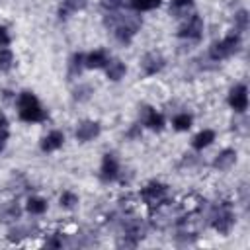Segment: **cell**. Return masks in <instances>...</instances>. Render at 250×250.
Masks as SVG:
<instances>
[{
  "label": "cell",
  "instance_id": "6da1fadb",
  "mask_svg": "<svg viewBox=\"0 0 250 250\" xmlns=\"http://www.w3.org/2000/svg\"><path fill=\"white\" fill-rule=\"evenodd\" d=\"M104 23L105 27L111 31L113 35V41L121 47H129L135 37L139 35V31L143 29V16L137 14V12H129V14H123L121 10L119 12H111V14H105L104 16Z\"/></svg>",
  "mask_w": 250,
  "mask_h": 250
},
{
  "label": "cell",
  "instance_id": "7a4b0ae2",
  "mask_svg": "<svg viewBox=\"0 0 250 250\" xmlns=\"http://www.w3.org/2000/svg\"><path fill=\"white\" fill-rule=\"evenodd\" d=\"M14 102H16V111H18L20 121L33 125V123H45L49 119V111L45 109L41 100L35 96V92L21 90L16 94Z\"/></svg>",
  "mask_w": 250,
  "mask_h": 250
},
{
  "label": "cell",
  "instance_id": "3957f363",
  "mask_svg": "<svg viewBox=\"0 0 250 250\" xmlns=\"http://www.w3.org/2000/svg\"><path fill=\"white\" fill-rule=\"evenodd\" d=\"M148 225L145 219L137 217L135 213H131L129 209L125 213H121V234L117 240V246H125V248H137L145 236H146Z\"/></svg>",
  "mask_w": 250,
  "mask_h": 250
},
{
  "label": "cell",
  "instance_id": "277c9868",
  "mask_svg": "<svg viewBox=\"0 0 250 250\" xmlns=\"http://www.w3.org/2000/svg\"><path fill=\"white\" fill-rule=\"evenodd\" d=\"M139 199L145 207H148L152 213L158 209H166L174 203L170 186L160 182V180H148L141 189H139Z\"/></svg>",
  "mask_w": 250,
  "mask_h": 250
},
{
  "label": "cell",
  "instance_id": "5b68a950",
  "mask_svg": "<svg viewBox=\"0 0 250 250\" xmlns=\"http://www.w3.org/2000/svg\"><path fill=\"white\" fill-rule=\"evenodd\" d=\"M207 217H209V227L221 236H229L236 225V215L230 199H223L215 203Z\"/></svg>",
  "mask_w": 250,
  "mask_h": 250
},
{
  "label": "cell",
  "instance_id": "8992f818",
  "mask_svg": "<svg viewBox=\"0 0 250 250\" xmlns=\"http://www.w3.org/2000/svg\"><path fill=\"white\" fill-rule=\"evenodd\" d=\"M240 49H242V35L230 29L227 35H223L221 39L213 41L207 47V59L213 62H221L240 53Z\"/></svg>",
  "mask_w": 250,
  "mask_h": 250
},
{
  "label": "cell",
  "instance_id": "52a82bcc",
  "mask_svg": "<svg viewBox=\"0 0 250 250\" xmlns=\"http://www.w3.org/2000/svg\"><path fill=\"white\" fill-rule=\"evenodd\" d=\"M205 31V20L201 14L191 12L189 16H186L184 20H180V25L176 29V37L182 41H189V43H197L201 41Z\"/></svg>",
  "mask_w": 250,
  "mask_h": 250
},
{
  "label": "cell",
  "instance_id": "ba28073f",
  "mask_svg": "<svg viewBox=\"0 0 250 250\" xmlns=\"http://www.w3.org/2000/svg\"><path fill=\"white\" fill-rule=\"evenodd\" d=\"M98 178L102 184H121V178H123V166H121V160L115 152L107 150L102 154V160H100V170H98Z\"/></svg>",
  "mask_w": 250,
  "mask_h": 250
},
{
  "label": "cell",
  "instance_id": "9c48e42d",
  "mask_svg": "<svg viewBox=\"0 0 250 250\" xmlns=\"http://www.w3.org/2000/svg\"><path fill=\"white\" fill-rule=\"evenodd\" d=\"M139 123L143 129L152 131V133H162L166 129V117L160 109H156L150 104H141L139 105Z\"/></svg>",
  "mask_w": 250,
  "mask_h": 250
},
{
  "label": "cell",
  "instance_id": "30bf717a",
  "mask_svg": "<svg viewBox=\"0 0 250 250\" xmlns=\"http://www.w3.org/2000/svg\"><path fill=\"white\" fill-rule=\"evenodd\" d=\"M166 62H168L166 57H164L160 51L152 49V51H146V53L141 57V61H139V70H141L143 78H152V76L160 74V72L166 68Z\"/></svg>",
  "mask_w": 250,
  "mask_h": 250
},
{
  "label": "cell",
  "instance_id": "8fae6325",
  "mask_svg": "<svg viewBox=\"0 0 250 250\" xmlns=\"http://www.w3.org/2000/svg\"><path fill=\"white\" fill-rule=\"evenodd\" d=\"M227 104L229 107L236 113V115H242L248 111V105H250V98H248V86L244 82H236L230 86L229 94H227Z\"/></svg>",
  "mask_w": 250,
  "mask_h": 250
},
{
  "label": "cell",
  "instance_id": "7c38bea8",
  "mask_svg": "<svg viewBox=\"0 0 250 250\" xmlns=\"http://www.w3.org/2000/svg\"><path fill=\"white\" fill-rule=\"evenodd\" d=\"M37 234H39V225L37 223H20V221H16V223L8 225L6 238L12 244H20V242H23L27 238H33Z\"/></svg>",
  "mask_w": 250,
  "mask_h": 250
},
{
  "label": "cell",
  "instance_id": "4fadbf2b",
  "mask_svg": "<svg viewBox=\"0 0 250 250\" xmlns=\"http://www.w3.org/2000/svg\"><path fill=\"white\" fill-rule=\"evenodd\" d=\"M100 135H102V123L96 121V119H82V121H78L76 127H74V139H76L80 145L92 143V141H96Z\"/></svg>",
  "mask_w": 250,
  "mask_h": 250
},
{
  "label": "cell",
  "instance_id": "5bb4252c",
  "mask_svg": "<svg viewBox=\"0 0 250 250\" xmlns=\"http://www.w3.org/2000/svg\"><path fill=\"white\" fill-rule=\"evenodd\" d=\"M236 162H238V150L232 148V146H225V148H221V150L213 156L211 168H213L215 172H229Z\"/></svg>",
  "mask_w": 250,
  "mask_h": 250
},
{
  "label": "cell",
  "instance_id": "9a60e30c",
  "mask_svg": "<svg viewBox=\"0 0 250 250\" xmlns=\"http://www.w3.org/2000/svg\"><path fill=\"white\" fill-rule=\"evenodd\" d=\"M64 141H66V137H64V133L61 129H51V131H47V135L41 137L39 148H41V152L51 154V152L61 150L62 145H64Z\"/></svg>",
  "mask_w": 250,
  "mask_h": 250
},
{
  "label": "cell",
  "instance_id": "2e32d148",
  "mask_svg": "<svg viewBox=\"0 0 250 250\" xmlns=\"http://www.w3.org/2000/svg\"><path fill=\"white\" fill-rule=\"evenodd\" d=\"M111 55L105 47H98V49H92L86 53L84 57V64H86V70H104V66L109 62Z\"/></svg>",
  "mask_w": 250,
  "mask_h": 250
},
{
  "label": "cell",
  "instance_id": "e0dca14e",
  "mask_svg": "<svg viewBox=\"0 0 250 250\" xmlns=\"http://www.w3.org/2000/svg\"><path fill=\"white\" fill-rule=\"evenodd\" d=\"M21 215H23V205L18 199H10L0 205V223H4V225H12V223L20 221Z\"/></svg>",
  "mask_w": 250,
  "mask_h": 250
},
{
  "label": "cell",
  "instance_id": "ac0fdd59",
  "mask_svg": "<svg viewBox=\"0 0 250 250\" xmlns=\"http://www.w3.org/2000/svg\"><path fill=\"white\" fill-rule=\"evenodd\" d=\"M127 62H123L121 59L117 57H111L109 62L104 66V74H105V80L109 82H121L125 76H127Z\"/></svg>",
  "mask_w": 250,
  "mask_h": 250
},
{
  "label": "cell",
  "instance_id": "d6986e66",
  "mask_svg": "<svg viewBox=\"0 0 250 250\" xmlns=\"http://www.w3.org/2000/svg\"><path fill=\"white\" fill-rule=\"evenodd\" d=\"M86 6H88V0H61V4L57 8V18L61 21H66L74 14L82 12Z\"/></svg>",
  "mask_w": 250,
  "mask_h": 250
},
{
  "label": "cell",
  "instance_id": "ffe728a7",
  "mask_svg": "<svg viewBox=\"0 0 250 250\" xmlns=\"http://www.w3.org/2000/svg\"><path fill=\"white\" fill-rule=\"evenodd\" d=\"M84 57H86V53H82V51H74L68 57V61H66V76H68V80H76V78L82 76V72L86 70Z\"/></svg>",
  "mask_w": 250,
  "mask_h": 250
},
{
  "label": "cell",
  "instance_id": "44dd1931",
  "mask_svg": "<svg viewBox=\"0 0 250 250\" xmlns=\"http://www.w3.org/2000/svg\"><path fill=\"white\" fill-rule=\"evenodd\" d=\"M215 141H217V133H215L213 129L205 127V129L197 131V133L191 137V148H193L195 152H203V150L209 148Z\"/></svg>",
  "mask_w": 250,
  "mask_h": 250
},
{
  "label": "cell",
  "instance_id": "7402d4cb",
  "mask_svg": "<svg viewBox=\"0 0 250 250\" xmlns=\"http://www.w3.org/2000/svg\"><path fill=\"white\" fill-rule=\"evenodd\" d=\"M47 209H49L47 199H45L43 195H37V193L27 195V199H25V203H23V211L29 213L31 217H41V215L47 213Z\"/></svg>",
  "mask_w": 250,
  "mask_h": 250
},
{
  "label": "cell",
  "instance_id": "603a6c76",
  "mask_svg": "<svg viewBox=\"0 0 250 250\" xmlns=\"http://www.w3.org/2000/svg\"><path fill=\"white\" fill-rule=\"evenodd\" d=\"M195 0H168V12L176 20H184L193 12Z\"/></svg>",
  "mask_w": 250,
  "mask_h": 250
},
{
  "label": "cell",
  "instance_id": "cb8c5ba5",
  "mask_svg": "<svg viewBox=\"0 0 250 250\" xmlns=\"http://www.w3.org/2000/svg\"><path fill=\"white\" fill-rule=\"evenodd\" d=\"M248 27H250V12L246 8L234 10V14H232V31L244 35L248 31Z\"/></svg>",
  "mask_w": 250,
  "mask_h": 250
},
{
  "label": "cell",
  "instance_id": "d4e9b609",
  "mask_svg": "<svg viewBox=\"0 0 250 250\" xmlns=\"http://www.w3.org/2000/svg\"><path fill=\"white\" fill-rule=\"evenodd\" d=\"M172 129L178 133H188L193 127V115L189 111H178L172 115Z\"/></svg>",
  "mask_w": 250,
  "mask_h": 250
},
{
  "label": "cell",
  "instance_id": "484cf974",
  "mask_svg": "<svg viewBox=\"0 0 250 250\" xmlns=\"http://www.w3.org/2000/svg\"><path fill=\"white\" fill-rule=\"evenodd\" d=\"M92 94H94V86H92L90 82H78V84L72 88V100H74L76 104H86V102H90Z\"/></svg>",
  "mask_w": 250,
  "mask_h": 250
},
{
  "label": "cell",
  "instance_id": "4316f807",
  "mask_svg": "<svg viewBox=\"0 0 250 250\" xmlns=\"http://www.w3.org/2000/svg\"><path fill=\"white\" fill-rule=\"evenodd\" d=\"M162 2H164V0H127L129 8H131L133 12H137V14L152 12V10L160 8V6H162Z\"/></svg>",
  "mask_w": 250,
  "mask_h": 250
},
{
  "label": "cell",
  "instance_id": "83f0119b",
  "mask_svg": "<svg viewBox=\"0 0 250 250\" xmlns=\"http://www.w3.org/2000/svg\"><path fill=\"white\" fill-rule=\"evenodd\" d=\"M78 203H80V197H78V193L72 191V189H64V191L59 195V205H61V209H64V211L76 209Z\"/></svg>",
  "mask_w": 250,
  "mask_h": 250
},
{
  "label": "cell",
  "instance_id": "f1b7e54d",
  "mask_svg": "<svg viewBox=\"0 0 250 250\" xmlns=\"http://www.w3.org/2000/svg\"><path fill=\"white\" fill-rule=\"evenodd\" d=\"M29 188V182H27V178L21 174V172H16L14 170V174H12V178H10V182H8V189L12 191V193H20V191H23V189H27Z\"/></svg>",
  "mask_w": 250,
  "mask_h": 250
},
{
  "label": "cell",
  "instance_id": "f546056e",
  "mask_svg": "<svg viewBox=\"0 0 250 250\" xmlns=\"http://www.w3.org/2000/svg\"><path fill=\"white\" fill-rule=\"evenodd\" d=\"M174 240L178 246H193L197 242V232H191V230H188V227H182L174 234Z\"/></svg>",
  "mask_w": 250,
  "mask_h": 250
},
{
  "label": "cell",
  "instance_id": "4dcf8cb0",
  "mask_svg": "<svg viewBox=\"0 0 250 250\" xmlns=\"http://www.w3.org/2000/svg\"><path fill=\"white\" fill-rule=\"evenodd\" d=\"M14 64H16V55H14V51H12L10 47L0 49V72H2V74L10 72V70L14 68Z\"/></svg>",
  "mask_w": 250,
  "mask_h": 250
},
{
  "label": "cell",
  "instance_id": "1f68e13d",
  "mask_svg": "<svg viewBox=\"0 0 250 250\" xmlns=\"http://www.w3.org/2000/svg\"><path fill=\"white\" fill-rule=\"evenodd\" d=\"M64 244H66L64 232H61V230H55V232L47 234V236H45V242H43L45 248H53V250H59V248H62Z\"/></svg>",
  "mask_w": 250,
  "mask_h": 250
},
{
  "label": "cell",
  "instance_id": "d6a6232c",
  "mask_svg": "<svg viewBox=\"0 0 250 250\" xmlns=\"http://www.w3.org/2000/svg\"><path fill=\"white\" fill-rule=\"evenodd\" d=\"M143 131H145V129H143V127H141V123L137 121V123H133V125H129V127L125 129L123 137H125L127 141H131V143H133V141H139V139L143 137Z\"/></svg>",
  "mask_w": 250,
  "mask_h": 250
},
{
  "label": "cell",
  "instance_id": "836d02e7",
  "mask_svg": "<svg viewBox=\"0 0 250 250\" xmlns=\"http://www.w3.org/2000/svg\"><path fill=\"white\" fill-rule=\"evenodd\" d=\"M123 6H125V0H100V8H102L105 14L119 12Z\"/></svg>",
  "mask_w": 250,
  "mask_h": 250
},
{
  "label": "cell",
  "instance_id": "e575fe53",
  "mask_svg": "<svg viewBox=\"0 0 250 250\" xmlns=\"http://www.w3.org/2000/svg\"><path fill=\"white\" fill-rule=\"evenodd\" d=\"M12 45V31L6 23H0V49Z\"/></svg>",
  "mask_w": 250,
  "mask_h": 250
},
{
  "label": "cell",
  "instance_id": "d590c367",
  "mask_svg": "<svg viewBox=\"0 0 250 250\" xmlns=\"http://www.w3.org/2000/svg\"><path fill=\"white\" fill-rule=\"evenodd\" d=\"M8 141H10V129H0V154L6 150Z\"/></svg>",
  "mask_w": 250,
  "mask_h": 250
},
{
  "label": "cell",
  "instance_id": "8d00e7d4",
  "mask_svg": "<svg viewBox=\"0 0 250 250\" xmlns=\"http://www.w3.org/2000/svg\"><path fill=\"white\" fill-rule=\"evenodd\" d=\"M182 164L184 166H188V168H191V166H195L197 164V154H184V158H182Z\"/></svg>",
  "mask_w": 250,
  "mask_h": 250
},
{
  "label": "cell",
  "instance_id": "74e56055",
  "mask_svg": "<svg viewBox=\"0 0 250 250\" xmlns=\"http://www.w3.org/2000/svg\"><path fill=\"white\" fill-rule=\"evenodd\" d=\"M0 129H10V121L4 111H0Z\"/></svg>",
  "mask_w": 250,
  "mask_h": 250
}]
</instances>
